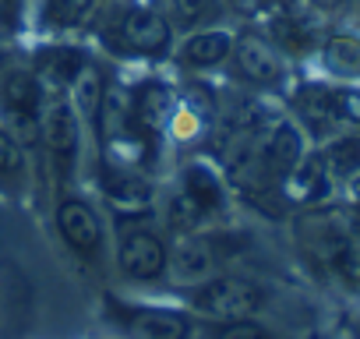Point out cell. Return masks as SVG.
Masks as SVG:
<instances>
[{"instance_id":"obj_1","label":"cell","mask_w":360,"mask_h":339,"mask_svg":"<svg viewBox=\"0 0 360 339\" xmlns=\"http://www.w3.org/2000/svg\"><path fill=\"white\" fill-rule=\"evenodd\" d=\"M258 304H262L258 286L248 283V279H233V276L209 279V283L195 293V307H202V311L212 314V318H226V321L248 318L251 311H258Z\"/></svg>"},{"instance_id":"obj_2","label":"cell","mask_w":360,"mask_h":339,"mask_svg":"<svg viewBox=\"0 0 360 339\" xmlns=\"http://www.w3.org/2000/svg\"><path fill=\"white\" fill-rule=\"evenodd\" d=\"M57 226H60L64 241H68L75 251H82V255H96V251H99L103 226H99V216H96L85 202L68 198V202L57 209Z\"/></svg>"},{"instance_id":"obj_3","label":"cell","mask_w":360,"mask_h":339,"mask_svg":"<svg viewBox=\"0 0 360 339\" xmlns=\"http://www.w3.org/2000/svg\"><path fill=\"white\" fill-rule=\"evenodd\" d=\"M120 269L131 279H155L166 269V248L159 244V237H152L145 230L127 234L120 244Z\"/></svg>"},{"instance_id":"obj_4","label":"cell","mask_w":360,"mask_h":339,"mask_svg":"<svg viewBox=\"0 0 360 339\" xmlns=\"http://www.w3.org/2000/svg\"><path fill=\"white\" fill-rule=\"evenodd\" d=\"M43 120H46V141H50L57 162L68 170L75 162V152H78V120L64 99H53V106L46 110Z\"/></svg>"},{"instance_id":"obj_5","label":"cell","mask_w":360,"mask_h":339,"mask_svg":"<svg viewBox=\"0 0 360 339\" xmlns=\"http://www.w3.org/2000/svg\"><path fill=\"white\" fill-rule=\"evenodd\" d=\"M124 43L138 53H159L166 43H169V25L166 18H159L155 11H131L124 18V29H120Z\"/></svg>"},{"instance_id":"obj_6","label":"cell","mask_w":360,"mask_h":339,"mask_svg":"<svg viewBox=\"0 0 360 339\" xmlns=\"http://www.w3.org/2000/svg\"><path fill=\"white\" fill-rule=\"evenodd\" d=\"M127 332L134 339H184L188 335V321L173 314V311H155V307H141L127 314Z\"/></svg>"},{"instance_id":"obj_7","label":"cell","mask_w":360,"mask_h":339,"mask_svg":"<svg viewBox=\"0 0 360 339\" xmlns=\"http://www.w3.org/2000/svg\"><path fill=\"white\" fill-rule=\"evenodd\" d=\"M0 103L8 106V113L22 124L36 120V110H39V85L32 75L25 71H11L4 78V85H0Z\"/></svg>"},{"instance_id":"obj_8","label":"cell","mask_w":360,"mask_h":339,"mask_svg":"<svg viewBox=\"0 0 360 339\" xmlns=\"http://www.w3.org/2000/svg\"><path fill=\"white\" fill-rule=\"evenodd\" d=\"M237 64L255 82H276L279 78V60H276L272 46L262 43V39H255V36H248V39L237 43Z\"/></svg>"},{"instance_id":"obj_9","label":"cell","mask_w":360,"mask_h":339,"mask_svg":"<svg viewBox=\"0 0 360 339\" xmlns=\"http://www.w3.org/2000/svg\"><path fill=\"white\" fill-rule=\"evenodd\" d=\"M230 50H233V39H230V32H202V36H195V39H188V46H184V64H191V68H212V64H219V60H226L230 57Z\"/></svg>"},{"instance_id":"obj_10","label":"cell","mask_w":360,"mask_h":339,"mask_svg":"<svg viewBox=\"0 0 360 339\" xmlns=\"http://www.w3.org/2000/svg\"><path fill=\"white\" fill-rule=\"evenodd\" d=\"M106 195H110V202H113L117 209H124V212L148 209V198H152L148 184L138 181V177H127V174H110V177H106Z\"/></svg>"},{"instance_id":"obj_11","label":"cell","mask_w":360,"mask_h":339,"mask_svg":"<svg viewBox=\"0 0 360 339\" xmlns=\"http://www.w3.org/2000/svg\"><path fill=\"white\" fill-rule=\"evenodd\" d=\"M325 64H328L335 75L356 78V75H360V43L349 39V36L328 39V46H325Z\"/></svg>"},{"instance_id":"obj_12","label":"cell","mask_w":360,"mask_h":339,"mask_svg":"<svg viewBox=\"0 0 360 339\" xmlns=\"http://www.w3.org/2000/svg\"><path fill=\"white\" fill-rule=\"evenodd\" d=\"M184 191L205 209V212H212V209H219L223 205V191H219V181L209 174V170H202V166H195V170H188V177H184Z\"/></svg>"},{"instance_id":"obj_13","label":"cell","mask_w":360,"mask_h":339,"mask_svg":"<svg viewBox=\"0 0 360 339\" xmlns=\"http://www.w3.org/2000/svg\"><path fill=\"white\" fill-rule=\"evenodd\" d=\"M46 18L53 25H64V29H75V25H85L96 11V0H50L46 4Z\"/></svg>"},{"instance_id":"obj_14","label":"cell","mask_w":360,"mask_h":339,"mask_svg":"<svg viewBox=\"0 0 360 339\" xmlns=\"http://www.w3.org/2000/svg\"><path fill=\"white\" fill-rule=\"evenodd\" d=\"M325 159H328V170H332V174H339V177L356 174V170H360V138H342V141H335Z\"/></svg>"},{"instance_id":"obj_15","label":"cell","mask_w":360,"mask_h":339,"mask_svg":"<svg viewBox=\"0 0 360 339\" xmlns=\"http://www.w3.org/2000/svg\"><path fill=\"white\" fill-rule=\"evenodd\" d=\"M297 159H300V138H297V131L293 127H279L276 138H272V145H269V162L276 170H290Z\"/></svg>"},{"instance_id":"obj_16","label":"cell","mask_w":360,"mask_h":339,"mask_svg":"<svg viewBox=\"0 0 360 339\" xmlns=\"http://www.w3.org/2000/svg\"><path fill=\"white\" fill-rule=\"evenodd\" d=\"M202 216H205V209H202L188 191H180V195L173 198V205H169V219H173V226H176V230H191Z\"/></svg>"},{"instance_id":"obj_17","label":"cell","mask_w":360,"mask_h":339,"mask_svg":"<svg viewBox=\"0 0 360 339\" xmlns=\"http://www.w3.org/2000/svg\"><path fill=\"white\" fill-rule=\"evenodd\" d=\"M75 85H78V99H82V110L89 113V117H96V110H99V75L89 68V64H82V71L75 75Z\"/></svg>"},{"instance_id":"obj_18","label":"cell","mask_w":360,"mask_h":339,"mask_svg":"<svg viewBox=\"0 0 360 339\" xmlns=\"http://www.w3.org/2000/svg\"><path fill=\"white\" fill-rule=\"evenodd\" d=\"M166 106H169V96L162 89H145L138 96V120L152 127V124H159L166 117Z\"/></svg>"},{"instance_id":"obj_19","label":"cell","mask_w":360,"mask_h":339,"mask_svg":"<svg viewBox=\"0 0 360 339\" xmlns=\"http://www.w3.org/2000/svg\"><path fill=\"white\" fill-rule=\"evenodd\" d=\"M176 265H180V276H188V279H191V276H205L209 265H212L209 248H205V244H195V248L188 244L184 251L176 255Z\"/></svg>"},{"instance_id":"obj_20","label":"cell","mask_w":360,"mask_h":339,"mask_svg":"<svg viewBox=\"0 0 360 339\" xmlns=\"http://www.w3.org/2000/svg\"><path fill=\"white\" fill-rule=\"evenodd\" d=\"M0 174H4V177L22 174V148H18V141L4 127H0Z\"/></svg>"},{"instance_id":"obj_21","label":"cell","mask_w":360,"mask_h":339,"mask_svg":"<svg viewBox=\"0 0 360 339\" xmlns=\"http://www.w3.org/2000/svg\"><path fill=\"white\" fill-rule=\"evenodd\" d=\"M176 4V15L184 22H202L216 11V0H173Z\"/></svg>"},{"instance_id":"obj_22","label":"cell","mask_w":360,"mask_h":339,"mask_svg":"<svg viewBox=\"0 0 360 339\" xmlns=\"http://www.w3.org/2000/svg\"><path fill=\"white\" fill-rule=\"evenodd\" d=\"M219 339H272L258 321H248V318H240V321H230L226 328H223V335Z\"/></svg>"},{"instance_id":"obj_23","label":"cell","mask_w":360,"mask_h":339,"mask_svg":"<svg viewBox=\"0 0 360 339\" xmlns=\"http://www.w3.org/2000/svg\"><path fill=\"white\" fill-rule=\"evenodd\" d=\"M332 103H335V117L360 124V92H332Z\"/></svg>"},{"instance_id":"obj_24","label":"cell","mask_w":360,"mask_h":339,"mask_svg":"<svg viewBox=\"0 0 360 339\" xmlns=\"http://www.w3.org/2000/svg\"><path fill=\"white\" fill-rule=\"evenodd\" d=\"M15 11H18V0H0V15H4L8 22L15 18Z\"/></svg>"},{"instance_id":"obj_25","label":"cell","mask_w":360,"mask_h":339,"mask_svg":"<svg viewBox=\"0 0 360 339\" xmlns=\"http://www.w3.org/2000/svg\"><path fill=\"white\" fill-rule=\"evenodd\" d=\"M314 4H321V8H335L339 0H314Z\"/></svg>"},{"instance_id":"obj_26","label":"cell","mask_w":360,"mask_h":339,"mask_svg":"<svg viewBox=\"0 0 360 339\" xmlns=\"http://www.w3.org/2000/svg\"><path fill=\"white\" fill-rule=\"evenodd\" d=\"M4 64H8V53H4V46H0V71H4Z\"/></svg>"}]
</instances>
